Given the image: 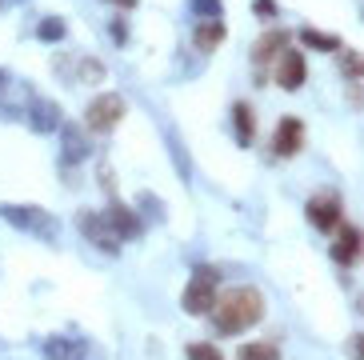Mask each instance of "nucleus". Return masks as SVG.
<instances>
[{
	"mask_svg": "<svg viewBox=\"0 0 364 360\" xmlns=\"http://www.w3.org/2000/svg\"><path fill=\"white\" fill-rule=\"evenodd\" d=\"M208 317H213L216 332L236 337V332L252 329V324L264 317V297H260L257 288H228V292H216Z\"/></svg>",
	"mask_w": 364,
	"mask_h": 360,
	"instance_id": "nucleus-1",
	"label": "nucleus"
},
{
	"mask_svg": "<svg viewBox=\"0 0 364 360\" xmlns=\"http://www.w3.org/2000/svg\"><path fill=\"white\" fill-rule=\"evenodd\" d=\"M216 285H220V272H216V268H196L188 288H184V297H181L184 312H188V317H204L216 300Z\"/></svg>",
	"mask_w": 364,
	"mask_h": 360,
	"instance_id": "nucleus-2",
	"label": "nucleus"
},
{
	"mask_svg": "<svg viewBox=\"0 0 364 360\" xmlns=\"http://www.w3.org/2000/svg\"><path fill=\"white\" fill-rule=\"evenodd\" d=\"M120 120H124V100H120L117 92L97 96V100L88 105V112H85V125L92 128V132H108V128H117Z\"/></svg>",
	"mask_w": 364,
	"mask_h": 360,
	"instance_id": "nucleus-3",
	"label": "nucleus"
},
{
	"mask_svg": "<svg viewBox=\"0 0 364 360\" xmlns=\"http://www.w3.org/2000/svg\"><path fill=\"white\" fill-rule=\"evenodd\" d=\"M341 216H344V208H341V196L336 192H316L309 201V221L321 228V233H336V224H341Z\"/></svg>",
	"mask_w": 364,
	"mask_h": 360,
	"instance_id": "nucleus-4",
	"label": "nucleus"
},
{
	"mask_svg": "<svg viewBox=\"0 0 364 360\" xmlns=\"http://www.w3.org/2000/svg\"><path fill=\"white\" fill-rule=\"evenodd\" d=\"M304 76H309L304 56H300L296 48H284V53H280V68H277V85L289 88V92H296V88L304 85Z\"/></svg>",
	"mask_w": 364,
	"mask_h": 360,
	"instance_id": "nucleus-5",
	"label": "nucleus"
},
{
	"mask_svg": "<svg viewBox=\"0 0 364 360\" xmlns=\"http://www.w3.org/2000/svg\"><path fill=\"white\" fill-rule=\"evenodd\" d=\"M332 256L341 260L344 268L356 265V256H360V228L356 224H336V240H332Z\"/></svg>",
	"mask_w": 364,
	"mask_h": 360,
	"instance_id": "nucleus-6",
	"label": "nucleus"
},
{
	"mask_svg": "<svg viewBox=\"0 0 364 360\" xmlns=\"http://www.w3.org/2000/svg\"><path fill=\"white\" fill-rule=\"evenodd\" d=\"M277 157H296L300 149H304V125H300L296 117H284L277 125Z\"/></svg>",
	"mask_w": 364,
	"mask_h": 360,
	"instance_id": "nucleus-7",
	"label": "nucleus"
},
{
	"mask_svg": "<svg viewBox=\"0 0 364 360\" xmlns=\"http://www.w3.org/2000/svg\"><path fill=\"white\" fill-rule=\"evenodd\" d=\"M284 44H289V32H284V28L264 32V36L257 41V48H252V64H268V60H277V56L284 53Z\"/></svg>",
	"mask_w": 364,
	"mask_h": 360,
	"instance_id": "nucleus-8",
	"label": "nucleus"
},
{
	"mask_svg": "<svg viewBox=\"0 0 364 360\" xmlns=\"http://www.w3.org/2000/svg\"><path fill=\"white\" fill-rule=\"evenodd\" d=\"M44 356L48 360H85V344L76 337H53V340H44Z\"/></svg>",
	"mask_w": 364,
	"mask_h": 360,
	"instance_id": "nucleus-9",
	"label": "nucleus"
},
{
	"mask_svg": "<svg viewBox=\"0 0 364 360\" xmlns=\"http://www.w3.org/2000/svg\"><path fill=\"white\" fill-rule=\"evenodd\" d=\"M80 228H85V236L97 244V248H117V233H112V224H108L105 216H85Z\"/></svg>",
	"mask_w": 364,
	"mask_h": 360,
	"instance_id": "nucleus-10",
	"label": "nucleus"
},
{
	"mask_svg": "<svg viewBox=\"0 0 364 360\" xmlns=\"http://www.w3.org/2000/svg\"><path fill=\"white\" fill-rule=\"evenodd\" d=\"M105 221H108V224H117V233L124 236V240L140 233V224L132 221L129 212H124V204H108V208H105Z\"/></svg>",
	"mask_w": 364,
	"mask_h": 360,
	"instance_id": "nucleus-11",
	"label": "nucleus"
},
{
	"mask_svg": "<svg viewBox=\"0 0 364 360\" xmlns=\"http://www.w3.org/2000/svg\"><path fill=\"white\" fill-rule=\"evenodd\" d=\"M220 41H225V24L220 21H208V24L196 28V48H200V53H213Z\"/></svg>",
	"mask_w": 364,
	"mask_h": 360,
	"instance_id": "nucleus-12",
	"label": "nucleus"
},
{
	"mask_svg": "<svg viewBox=\"0 0 364 360\" xmlns=\"http://www.w3.org/2000/svg\"><path fill=\"white\" fill-rule=\"evenodd\" d=\"M232 125H236V132H240V140H252V132H257V120H252V108L248 105H236L232 108Z\"/></svg>",
	"mask_w": 364,
	"mask_h": 360,
	"instance_id": "nucleus-13",
	"label": "nucleus"
},
{
	"mask_svg": "<svg viewBox=\"0 0 364 360\" xmlns=\"http://www.w3.org/2000/svg\"><path fill=\"white\" fill-rule=\"evenodd\" d=\"M236 360H280V349L277 344H245L236 352Z\"/></svg>",
	"mask_w": 364,
	"mask_h": 360,
	"instance_id": "nucleus-14",
	"label": "nucleus"
},
{
	"mask_svg": "<svg viewBox=\"0 0 364 360\" xmlns=\"http://www.w3.org/2000/svg\"><path fill=\"white\" fill-rule=\"evenodd\" d=\"M300 41L304 44H312V48H321V53H341V41L336 36H324V32H300Z\"/></svg>",
	"mask_w": 364,
	"mask_h": 360,
	"instance_id": "nucleus-15",
	"label": "nucleus"
},
{
	"mask_svg": "<svg viewBox=\"0 0 364 360\" xmlns=\"http://www.w3.org/2000/svg\"><path fill=\"white\" fill-rule=\"evenodd\" d=\"M184 356H188V360H225V352L216 349V344L196 340V344H188V349H184Z\"/></svg>",
	"mask_w": 364,
	"mask_h": 360,
	"instance_id": "nucleus-16",
	"label": "nucleus"
},
{
	"mask_svg": "<svg viewBox=\"0 0 364 360\" xmlns=\"http://www.w3.org/2000/svg\"><path fill=\"white\" fill-rule=\"evenodd\" d=\"M344 73H348V80L356 85V76H360V60H356V53H348V48H344Z\"/></svg>",
	"mask_w": 364,
	"mask_h": 360,
	"instance_id": "nucleus-17",
	"label": "nucleus"
},
{
	"mask_svg": "<svg viewBox=\"0 0 364 360\" xmlns=\"http://www.w3.org/2000/svg\"><path fill=\"white\" fill-rule=\"evenodd\" d=\"M257 12H260V16H264V21H268V16L277 12V0H257Z\"/></svg>",
	"mask_w": 364,
	"mask_h": 360,
	"instance_id": "nucleus-18",
	"label": "nucleus"
},
{
	"mask_svg": "<svg viewBox=\"0 0 364 360\" xmlns=\"http://www.w3.org/2000/svg\"><path fill=\"white\" fill-rule=\"evenodd\" d=\"M60 32H65V28H60V24H41V36H53V41H56V36H60Z\"/></svg>",
	"mask_w": 364,
	"mask_h": 360,
	"instance_id": "nucleus-19",
	"label": "nucleus"
},
{
	"mask_svg": "<svg viewBox=\"0 0 364 360\" xmlns=\"http://www.w3.org/2000/svg\"><path fill=\"white\" fill-rule=\"evenodd\" d=\"M117 4H124V9H132V4H136V0H117Z\"/></svg>",
	"mask_w": 364,
	"mask_h": 360,
	"instance_id": "nucleus-20",
	"label": "nucleus"
}]
</instances>
